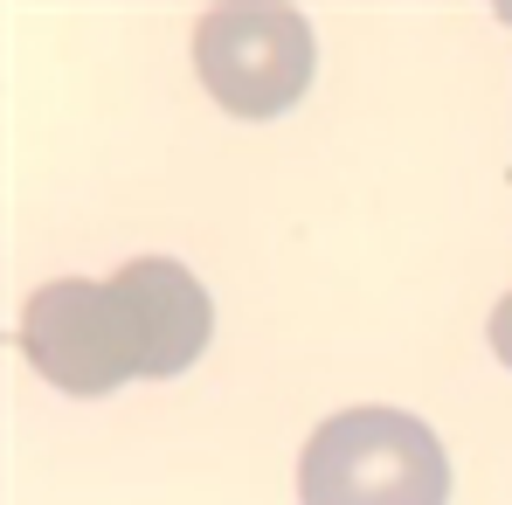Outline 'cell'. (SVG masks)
<instances>
[{
    "mask_svg": "<svg viewBox=\"0 0 512 505\" xmlns=\"http://www.w3.org/2000/svg\"><path fill=\"white\" fill-rule=\"evenodd\" d=\"M305 505H443L450 457L436 429L402 409H346L319 422L298 464Z\"/></svg>",
    "mask_w": 512,
    "mask_h": 505,
    "instance_id": "1",
    "label": "cell"
},
{
    "mask_svg": "<svg viewBox=\"0 0 512 505\" xmlns=\"http://www.w3.org/2000/svg\"><path fill=\"white\" fill-rule=\"evenodd\" d=\"M201 84L236 118H277L312 84V28L298 7H215L194 28Z\"/></svg>",
    "mask_w": 512,
    "mask_h": 505,
    "instance_id": "2",
    "label": "cell"
},
{
    "mask_svg": "<svg viewBox=\"0 0 512 505\" xmlns=\"http://www.w3.org/2000/svg\"><path fill=\"white\" fill-rule=\"evenodd\" d=\"M21 353L63 395H111L139 381V353L125 333V305L111 277H56L21 305Z\"/></svg>",
    "mask_w": 512,
    "mask_h": 505,
    "instance_id": "3",
    "label": "cell"
},
{
    "mask_svg": "<svg viewBox=\"0 0 512 505\" xmlns=\"http://www.w3.org/2000/svg\"><path fill=\"white\" fill-rule=\"evenodd\" d=\"M111 291L125 305V333H132V353H139V381L187 374L208 353L215 305H208V291H201V277L187 263H173V256H132L111 277Z\"/></svg>",
    "mask_w": 512,
    "mask_h": 505,
    "instance_id": "4",
    "label": "cell"
},
{
    "mask_svg": "<svg viewBox=\"0 0 512 505\" xmlns=\"http://www.w3.org/2000/svg\"><path fill=\"white\" fill-rule=\"evenodd\" d=\"M492 346H499V360L512 367V291H506V305L492 312Z\"/></svg>",
    "mask_w": 512,
    "mask_h": 505,
    "instance_id": "5",
    "label": "cell"
}]
</instances>
